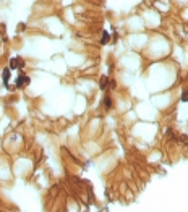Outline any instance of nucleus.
Listing matches in <instances>:
<instances>
[{
    "instance_id": "obj_4",
    "label": "nucleus",
    "mask_w": 188,
    "mask_h": 212,
    "mask_svg": "<svg viewBox=\"0 0 188 212\" xmlns=\"http://www.w3.org/2000/svg\"><path fill=\"white\" fill-rule=\"evenodd\" d=\"M107 42H109V34H107V32H105V31H104V32H102V39H101V44H107Z\"/></svg>"
},
{
    "instance_id": "obj_5",
    "label": "nucleus",
    "mask_w": 188,
    "mask_h": 212,
    "mask_svg": "<svg viewBox=\"0 0 188 212\" xmlns=\"http://www.w3.org/2000/svg\"><path fill=\"white\" fill-rule=\"evenodd\" d=\"M104 107H105V108H110V107H112V100H110V97H105V99H104Z\"/></svg>"
},
{
    "instance_id": "obj_1",
    "label": "nucleus",
    "mask_w": 188,
    "mask_h": 212,
    "mask_svg": "<svg viewBox=\"0 0 188 212\" xmlns=\"http://www.w3.org/2000/svg\"><path fill=\"white\" fill-rule=\"evenodd\" d=\"M21 66H23V60L21 58H12V60H10V70L21 68Z\"/></svg>"
},
{
    "instance_id": "obj_6",
    "label": "nucleus",
    "mask_w": 188,
    "mask_h": 212,
    "mask_svg": "<svg viewBox=\"0 0 188 212\" xmlns=\"http://www.w3.org/2000/svg\"><path fill=\"white\" fill-rule=\"evenodd\" d=\"M105 83H107V78H105V76H102V80H101V88H102V89L105 88Z\"/></svg>"
},
{
    "instance_id": "obj_2",
    "label": "nucleus",
    "mask_w": 188,
    "mask_h": 212,
    "mask_svg": "<svg viewBox=\"0 0 188 212\" xmlns=\"http://www.w3.org/2000/svg\"><path fill=\"white\" fill-rule=\"evenodd\" d=\"M28 83H29V78L25 76V74H20V78L16 80V88H23L25 84H28Z\"/></svg>"
},
{
    "instance_id": "obj_3",
    "label": "nucleus",
    "mask_w": 188,
    "mask_h": 212,
    "mask_svg": "<svg viewBox=\"0 0 188 212\" xmlns=\"http://www.w3.org/2000/svg\"><path fill=\"white\" fill-rule=\"evenodd\" d=\"M8 76H10V68H7L5 71H3V83H8Z\"/></svg>"
},
{
    "instance_id": "obj_7",
    "label": "nucleus",
    "mask_w": 188,
    "mask_h": 212,
    "mask_svg": "<svg viewBox=\"0 0 188 212\" xmlns=\"http://www.w3.org/2000/svg\"><path fill=\"white\" fill-rule=\"evenodd\" d=\"M182 100H188V92H183L182 94Z\"/></svg>"
}]
</instances>
